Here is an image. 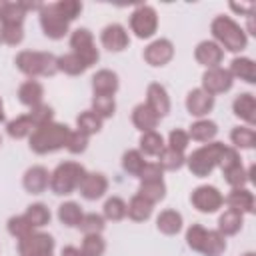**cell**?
Segmentation results:
<instances>
[{
	"mask_svg": "<svg viewBox=\"0 0 256 256\" xmlns=\"http://www.w3.org/2000/svg\"><path fill=\"white\" fill-rule=\"evenodd\" d=\"M244 256H256V254H254V252H246Z\"/></svg>",
	"mask_w": 256,
	"mask_h": 256,
	"instance_id": "58",
	"label": "cell"
},
{
	"mask_svg": "<svg viewBox=\"0 0 256 256\" xmlns=\"http://www.w3.org/2000/svg\"><path fill=\"white\" fill-rule=\"evenodd\" d=\"M222 150H224V144L222 142H208V144L196 148L186 158V164H188L190 172L194 176H198V178L208 176L218 166V160L222 156Z\"/></svg>",
	"mask_w": 256,
	"mask_h": 256,
	"instance_id": "6",
	"label": "cell"
},
{
	"mask_svg": "<svg viewBox=\"0 0 256 256\" xmlns=\"http://www.w3.org/2000/svg\"><path fill=\"white\" fill-rule=\"evenodd\" d=\"M82 218V208L78 202H64L58 206V220L64 224V226H78Z\"/></svg>",
	"mask_w": 256,
	"mask_h": 256,
	"instance_id": "36",
	"label": "cell"
},
{
	"mask_svg": "<svg viewBox=\"0 0 256 256\" xmlns=\"http://www.w3.org/2000/svg\"><path fill=\"white\" fill-rule=\"evenodd\" d=\"M84 176H86V168L82 164L72 162V160L62 162L50 174V190L54 194H60V196L72 194L74 190H78V186L84 180Z\"/></svg>",
	"mask_w": 256,
	"mask_h": 256,
	"instance_id": "5",
	"label": "cell"
},
{
	"mask_svg": "<svg viewBox=\"0 0 256 256\" xmlns=\"http://www.w3.org/2000/svg\"><path fill=\"white\" fill-rule=\"evenodd\" d=\"M22 38H24L22 26H0V44L16 46L22 42Z\"/></svg>",
	"mask_w": 256,
	"mask_h": 256,
	"instance_id": "49",
	"label": "cell"
},
{
	"mask_svg": "<svg viewBox=\"0 0 256 256\" xmlns=\"http://www.w3.org/2000/svg\"><path fill=\"white\" fill-rule=\"evenodd\" d=\"M126 216V202L118 196H112L104 202V218L112 220V222H118Z\"/></svg>",
	"mask_w": 256,
	"mask_h": 256,
	"instance_id": "44",
	"label": "cell"
},
{
	"mask_svg": "<svg viewBox=\"0 0 256 256\" xmlns=\"http://www.w3.org/2000/svg\"><path fill=\"white\" fill-rule=\"evenodd\" d=\"M42 98H44V88H42V84L38 80H32L30 78V80H26V82L20 84V88H18V100L24 106L34 108V106L42 104Z\"/></svg>",
	"mask_w": 256,
	"mask_h": 256,
	"instance_id": "23",
	"label": "cell"
},
{
	"mask_svg": "<svg viewBox=\"0 0 256 256\" xmlns=\"http://www.w3.org/2000/svg\"><path fill=\"white\" fill-rule=\"evenodd\" d=\"M172 56H174V46L166 38H158L144 48V60L150 66H164L172 60Z\"/></svg>",
	"mask_w": 256,
	"mask_h": 256,
	"instance_id": "13",
	"label": "cell"
},
{
	"mask_svg": "<svg viewBox=\"0 0 256 256\" xmlns=\"http://www.w3.org/2000/svg\"><path fill=\"white\" fill-rule=\"evenodd\" d=\"M242 224H244V214H240V212L228 208V210H224V212L220 214V218H218V232H220L222 236H234L236 232H240Z\"/></svg>",
	"mask_w": 256,
	"mask_h": 256,
	"instance_id": "27",
	"label": "cell"
},
{
	"mask_svg": "<svg viewBox=\"0 0 256 256\" xmlns=\"http://www.w3.org/2000/svg\"><path fill=\"white\" fill-rule=\"evenodd\" d=\"M92 90L94 96H114V92L118 90V76L112 70H98L92 76Z\"/></svg>",
	"mask_w": 256,
	"mask_h": 256,
	"instance_id": "21",
	"label": "cell"
},
{
	"mask_svg": "<svg viewBox=\"0 0 256 256\" xmlns=\"http://www.w3.org/2000/svg\"><path fill=\"white\" fill-rule=\"evenodd\" d=\"M236 164H240V154H238V150H236V148H230V146H224L222 156H220V160H218V166H220L222 172H224V170H228V168H232V166H236Z\"/></svg>",
	"mask_w": 256,
	"mask_h": 256,
	"instance_id": "52",
	"label": "cell"
},
{
	"mask_svg": "<svg viewBox=\"0 0 256 256\" xmlns=\"http://www.w3.org/2000/svg\"><path fill=\"white\" fill-rule=\"evenodd\" d=\"M210 30L216 44L228 52H242L248 44L246 32L230 16H216L210 24Z\"/></svg>",
	"mask_w": 256,
	"mask_h": 256,
	"instance_id": "2",
	"label": "cell"
},
{
	"mask_svg": "<svg viewBox=\"0 0 256 256\" xmlns=\"http://www.w3.org/2000/svg\"><path fill=\"white\" fill-rule=\"evenodd\" d=\"M92 112L102 120L114 116V112H116L114 96H94L92 98Z\"/></svg>",
	"mask_w": 256,
	"mask_h": 256,
	"instance_id": "40",
	"label": "cell"
},
{
	"mask_svg": "<svg viewBox=\"0 0 256 256\" xmlns=\"http://www.w3.org/2000/svg\"><path fill=\"white\" fill-rule=\"evenodd\" d=\"M162 174H164V170L156 162V164H144V168L138 174V178H140V182H160L162 180Z\"/></svg>",
	"mask_w": 256,
	"mask_h": 256,
	"instance_id": "53",
	"label": "cell"
},
{
	"mask_svg": "<svg viewBox=\"0 0 256 256\" xmlns=\"http://www.w3.org/2000/svg\"><path fill=\"white\" fill-rule=\"evenodd\" d=\"M80 194L86 198V200H98L104 196V192L108 190V180L104 174L100 172H86L84 180L80 182L78 186Z\"/></svg>",
	"mask_w": 256,
	"mask_h": 256,
	"instance_id": "15",
	"label": "cell"
},
{
	"mask_svg": "<svg viewBox=\"0 0 256 256\" xmlns=\"http://www.w3.org/2000/svg\"><path fill=\"white\" fill-rule=\"evenodd\" d=\"M54 4H56V10L68 22H72L74 18H78L80 12H82V2H78V0H60V2H54Z\"/></svg>",
	"mask_w": 256,
	"mask_h": 256,
	"instance_id": "48",
	"label": "cell"
},
{
	"mask_svg": "<svg viewBox=\"0 0 256 256\" xmlns=\"http://www.w3.org/2000/svg\"><path fill=\"white\" fill-rule=\"evenodd\" d=\"M158 164H160L162 170H180L186 164V156H184V152H178V150H172V148H164L158 154Z\"/></svg>",
	"mask_w": 256,
	"mask_h": 256,
	"instance_id": "35",
	"label": "cell"
},
{
	"mask_svg": "<svg viewBox=\"0 0 256 256\" xmlns=\"http://www.w3.org/2000/svg\"><path fill=\"white\" fill-rule=\"evenodd\" d=\"M24 16L26 12L20 6V2H4V8L0 12V22L2 26H22Z\"/></svg>",
	"mask_w": 256,
	"mask_h": 256,
	"instance_id": "31",
	"label": "cell"
},
{
	"mask_svg": "<svg viewBox=\"0 0 256 256\" xmlns=\"http://www.w3.org/2000/svg\"><path fill=\"white\" fill-rule=\"evenodd\" d=\"M70 132L72 130L66 124H60L54 120L44 126H38L30 134V150L36 154H48V152L60 150L68 144Z\"/></svg>",
	"mask_w": 256,
	"mask_h": 256,
	"instance_id": "1",
	"label": "cell"
},
{
	"mask_svg": "<svg viewBox=\"0 0 256 256\" xmlns=\"http://www.w3.org/2000/svg\"><path fill=\"white\" fill-rule=\"evenodd\" d=\"M232 82L234 78L230 76V72L226 68H208L202 76V90L208 92L210 96H216V94H222V92H228L232 88Z\"/></svg>",
	"mask_w": 256,
	"mask_h": 256,
	"instance_id": "12",
	"label": "cell"
},
{
	"mask_svg": "<svg viewBox=\"0 0 256 256\" xmlns=\"http://www.w3.org/2000/svg\"><path fill=\"white\" fill-rule=\"evenodd\" d=\"M230 76L232 78H240L248 84H254L256 82V66H254V60L252 58H246V56H238L230 62V68H228Z\"/></svg>",
	"mask_w": 256,
	"mask_h": 256,
	"instance_id": "24",
	"label": "cell"
},
{
	"mask_svg": "<svg viewBox=\"0 0 256 256\" xmlns=\"http://www.w3.org/2000/svg\"><path fill=\"white\" fill-rule=\"evenodd\" d=\"M82 254L84 256H102L106 250V242L100 234H86L82 240Z\"/></svg>",
	"mask_w": 256,
	"mask_h": 256,
	"instance_id": "43",
	"label": "cell"
},
{
	"mask_svg": "<svg viewBox=\"0 0 256 256\" xmlns=\"http://www.w3.org/2000/svg\"><path fill=\"white\" fill-rule=\"evenodd\" d=\"M46 256H52V254H46Z\"/></svg>",
	"mask_w": 256,
	"mask_h": 256,
	"instance_id": "60",
	"label": "cell"
},
{
	"mask_svg": "<svg viewBox=\"0 0 256 256\" xmlns=\"http://www.w3.org/2000/svg\"><path fill=\"white\" fill-rule=\"evenodd\" d=\"M190 202H192V206H194L196 210L210 214V212H216V210L224 204V196L220 194V190H218L216 186L204 184V186H198V188L192 190Z\"/></svg>",
	"mask_w": 256,
	"mask_h": 256,
	"instance_id": "11",
	"label": "cell"
},
{
	"mask_svg": "<svg viewBox=\"0 0 256 256\" xmlns=\"http://www.w3.org/2000/svg\"><path fill=\"white\" fill-rule=\"evenodd\" d=\"M6 132H8V136L20 140V138H26V136H30V134L34 132V124H32V120L28 118V114L16 116L14 120H10V122L6 124Z\"/></svg>",
	"mask_w": 256,
	"mask_h": 256,
	"instance_id": "33",
	"label": "cell"
},
{
	"mask_svg": "<svg viewBox=\"0 0 256 256\" xmlns=\"http://www.w3.org/2000/svg\"><path fill=\"white\" fill-rule=\"evenodd\" d=\"M216 134H218V126L212 120H196L188 130V138L196 142H212Z\"/></svg>",
	"mask_w": 256,
	"mask_h": 256,
	"instance_id": "29",
	"label": "cell"
},
{
	"mask_svg": "<svg viewBox=\"0 0 256 256\" xmlns=\"http://www.w3.org/2000/svg\"><path fill=\"white\" fill-rule=\"evenodd\" d=\"M4 120H6V116H4V104L0 100V122H4Z\"/></svg>",
	"mask_w": 256,
	"mask_h": 256,
	"instance_id": "56",
	"label": "cell"
},
{
	"mask_svg": "<svg viewBox=\"0 0 256 256\" xmlns=\"http://www.w3.org/2000/svg\"><path fill=\"white\" fill-rule=\"evenodd\" d=\"M56 66H58V72H64L68 76H78V74H82L88 68L82 62V58L78 54H74V52H68L64 56H58L56 58Z\"/></svg>",
	"mask_w": 256,
	"mask_h": 256,
	"instance_id": "30",
	"label": "cell"
},
{
	"mask_svg": "<svg viewBox=\"0 0 256 256\" xmlns=\"http://www.w3.org/2000/svg\"><path fill=\"white\" fill-rule=\"evenodd\" d=\"M62 256H84V254L76 246H66V248H62Z\"/></svg>",
	"mask_w": 256,
	"mask_h": 256,
	"instance_id": "55",
	"label": "cell"
},
{
	"mask_svg": "<svg viewBox=\"0 0 256 256\" xmlns=\"http://www.w3.org/2000/svg\"><path fill=\"white\" fill-rule=\"evenodd\" d=\"M76 126H78V132H82V134H86V136H92V134L100 132V128H102V118H98L92 110H86V112H80V114H78Z\"/></svg>",
	"mask_w": 256,
	"mask_h": 256,
	"instance_id": "34",
	"label": "cell"
},
{
	"mask_svg": "<svg viewBox=\"0 0 256 256\" xmlns=\"http://www.w3.org/2000/svg\"><path fill=\"white\" fill-rule=\"evenodd\" d=\"M100 40H102V46L108 48L110 52H120L130 42L128 32L122 24H108L100 34Z\"/></svg>",
	"mask_w": 256,
	"mask_h": 256,
	"instance_id": "16",
	"label": "cell"
},
{
	"mask_svg": "<svg viewBox=\"0 0 256 256\" xmlns=\"http://www.w3.org/2000/svg\"><path fill=\"white\" fill-rule=\"evenodd\" d=\"M230 140L236 148H254L256 146V132L250 126H238L230 132Z\"/></svg>",
	"mask_w": 256,
	"mask_h": 256,
	"instance_id": "37",
	"label": "cell"
},
{
	"mask_svg": "<svg viewBox=\"0 0 256 256\" xmlns=\"http://www.w3.org/2000/svg\"><path fill=\"white\" fill-rule=\"evenodd\" d=\"M152 208H154V204H150V202L144 200L140 194H136V196H132L130 202L126 204V214H128L134 222H144V220H148V218L152 216Z\"/></svg>",
	"mask_w": 256,
	"mask_h": 256,
	"instance_id": "28",
	"label": "cell"
},
{
	"mask_svg": "<svg viewBox=\"0 0 256 256\" xmlns=\"http://www.w3.org/2000/svg\"><path fill=\"white\" fill-rule=\"evenodd\" d=\"M54 250V238L44 232H30L18 240L20 256H46Z\"/></svg>",
	"mask_w": 256,
	"mask_h": 256,
	"instance_id": "10",
	"label": "cell"
},
{
	"mask_svg": "<svg viewBox=\"0 0 256 256\" xmlns=\"http://www.w3.org/2000/svg\"><path fill=\"white\" fill-rule=\"evenodd\" d=\"M138 194H140L144 200H148L150 204L160 202V200L166 196L164 180H160V182H142L140 188H138Z\"/></svg>",
	"mask_w": 256,
	"mask_h": 256,
	"instance_id": "39",
	"label": "cell"
},
{
	"mask_svg": "<svg viewBox=\"0 0 256 256\" xmlns=\"http://www.w3.org/2000/svg\"><path fill=\"white\" fill-rule=\"evenodd\" d=\"M0 144H2V138H0Z\"/></svg>",
	"mask_w": 256,
	"mask_h": 256,
	"instance_id": "59",
	"label": "cell"
},
{
	"mask_svg": "<svg viewBox=\"0 0 256 256\" xmlns=\"http://www.w3.org/2000/svg\"><path fill=\"white\" fill-rule=\"evenodd\" d=\"M164 138L162 134H158L156 130H150V132H142L140 136V150L148 156H158L162 150H164Z\"/></svg>",
	"mask_w": 256,
	"mask_h": 256,
	"instance_id": "32",
	"label": "cell"
},
{
	"mask_svg": "<svg viewBox=\"0 0 256 256\" xmlns=\"http://www.w3.org/2000/svg\"><path fill=\"white\" fill-rule=\"evenodd\" d=\"M230 8H232V10H236V12H244L246 16H250V14H252L254 4H252V2H248V4H234V2H232V4H230Z\"/></svg>",
	"mask_w": 256,
	"mask_h": 256,
	"instance_id": "54",
	"label": "cell"
},
{
	"mask_svg": "<svg viewBox=\"0 0 256 256\" xmlns=\"http://www.w3.org/2000/svg\"><path fill=\"white\" fill-rule=\"evenodd\" d=\"M16 68L24 72L30 78L36 76H54L58 72L56 56L50 52H38V50H22L16 54Z\"/></svg>",
	"mask_w": 256,
	"mask_h": 256,
	"instance_id": "4",
	"label": "cell"
},
{
	"mask_svg": "<svg viewBox=\"0 0 256 256\" xmlns=\"http://www.w3.org/2000/svg\"><path fill=\"white\" fill-rule=\"evenodd\" d=\"M224 180L232 188H244V184L248 182V174H246V168L242 166V162L232 166V168H228V170H224Z\"/></svg>",
	"mask_w": 256,
	"mask_h": 256,
	"instance_id": "47",
	"label": "cell"
},
{
	"mask_svg": "<svg viewBox=\"0 0 256 256\" xmlns=\"http://www.w3.org/2000/svg\"><path fill=\"white\" fill-rule=\"evenodd\" d=\"M144 156H142V152L140 150H128V152H124V156H122V168L128 172V174H132V176H138L140 172H142V168H144Z\"/></svg>",
	"mask_w": 256,
	"mask_h": 256,
	"instance_id": "41",
	"label": "cell"
},
{
	"mask_svg": "<svg viewBox=\"0 0 256 256\" xmlns=\"http://www.w3.org/2000/svg\"><path fill=\"white\" fill-rule=\"evenodd\" d=\"M232 110L250 128L256 124V98H254V94H250V92L238 94L236 100H234V104H232Z\"/></svg>",
	"mask_w": 256,
	"mask_h": 256,
	"instance_id": "20",
	"label": "cell"
},
{
	"mask_svg": "<svg viewBox=\"0 0 256 256\" xmlns=\"http://www.w3.org/2000/svg\"><path fill=\"white\" fill-rule=\"evenodd\" d=\"M188 144H190L188 132H184V130L176 128V130H172V132L168 134V148L178 150V152H184V150L188 148Z\"/></svg>",
	"mask_w": 256,
	"mask_h": 256,
	"instance_id": "50",
	"label": "cell"
},
{
	"mask_svg": "<svg viewBox=\"0 0 256 256\" xmlns=\"http://www.w3.org/2000/svg\"><path fill=\"white\" fill-rule=\"evenodd\" d=\"M22 184L30 194H40L50 186V174L44 166H32L24 172Z\"/></svg>",
	"mask_w": 256,
	"mask_h": 256,
	"instance_id": "19",
	"label": "cell"
},
{
	"mask_svg": "<svg viewBox=\"0 0 256 256\" xmlns=\"http://www.w3.org/2000/svg\"><path fill=\"white\" fill-rule=\"evenodd\" d=\"M158 116L146 106V104H138V106H134V110H132V124L138 128V130H142V132H150V130H154L156 126H158Z\"/></svg>",
	"mask_w": 256,
	"mask_h": 256,
	"instance_id": "25",
	"label": "cell"
},
{
	"mask_svg": "<svg viewBox=\"0 0 256 256\" xmlns=\"http://www.w3.org/2000/svg\"><path fill=\"white\" fill-rule=\"evenodd\" d=\"M130 28L138 38H150L158 28L156 10L148 4H140L130 16Z\"/></svg>",
	"mask_w": 256,
	"mask_h": 256,
	"instance_id": "9",
	"label": "cell"
},
{
	"mask_svg": "<svg viewBox=\"0 0 256 256\" xmlns=\"http://www.w3.org/2000/svg\"><path fill=\"white\" fill-rule=\"evenodd\" d=\"M194 56L196 60L206 66V68H216L220 62H222V56H224V50L214 42V40H202L196 50H194Z\"/></svg>",
	"mask_w": 256,
	"mask_h": 256,
	"instance_id": "18",
	"label": "cell"
},
{
	"mask_svg": "<svg viewBox=\"0 0 256 256\" xmlns=\"http://www.w3.org/2000/svg\"><path fill=\"white\" fill-rule=\"evenodd\" d=\"M70 48L74 54H78L82 58V62L90 68L92 64L98 62L100 54H98V48L94 44V36L88 28H76L70 36Z\"/></svg>",
	"mask_w": 256,
	"mask_h": 256,
	"instance_id": "8",
	"label": "cell"
},
{
	"mask_svg": "<svg viewBox=\"0 0 256 256\" xmlns=\"http://www.w3.org/2000/svg\"><path fill=\"white\" fill-rule=\"evenodd\" d=\"M2 8H4V0H0V12H2Z\"/></svg>",
	"mask_w": 256,
	"mask_h": 256,
	"instance_id": "57",
	"label": "cell"
},
{
	"mask_svg": "<svg viewBox=\"0 0 256 256\" xmlns=\"http://www.w3.org/2000/svg\"><path fill=\"white\" fill-rule=\"evenodd\" d=\"M146 106L158 118H162V116H166L170 112V98H168V92H166V88L162 84L152 82L148 86V90H146Z\"/></svg>",
	"mask_w": 256,
	"mask_h": 256,
	"instance_id": "14",
	"label": "cell"
},
{
	"mask_svg": "<svg viewBox=\"0 0 256 256\" xmlns=\"http://www.w3.org/2000/svg\"><path fill=\"white\" fill-rule=\"evenodd\" d=\"M68 20L56 10V4H42L40 8V26L44 34L52 40H60L68 34Z\"/></svg>",
	"mask_w": 256,
	"mask_h": 256,
	"instance_id": "7",
	"label": "cell"
},
{
	"mask_svg": "<svg viewBox=\"0 0 256 256\" xmlns=\"http://www.w3.org/2000/svg\"><path fill=\"white\" fill-rule=\"evenodd\" d=\"M24 216L28 218V222H30L34 228H42V226H46V224L50 222V210H48V206L42 204V202L30 204V206L26 208V214H24Z\"/></svg>",
	"mask_w": 256,
	"mask_h": 256,
	"instance_id": "38",
	"label": "cell"
},
{
	"mask_svg": "<svg viewBox=\"0 0 256 256\" xmlns=\"http://www.w3.org/2000/svg\"><path fill=\"white\" fill-rule=\"evenodd\" d=\"M78 228L84 232V234H100L104 230V216L96 214V212H88V214H82L80 222H78Z\"/></svg>",
	"mask_w": 256,
	"mask_h": 256,
	"instance_id": "42",
	"label": "cell"
},
{
	"mask_svg": "<svg viewBox=\"0 0 256 256\" xmlns=\"http://www.w3.org/2000/svg\"><path fill=\"white\" fill-rule=\"evenodd\" d=\"M86 146H88V136H86V134H82V132H78V130L70 132V138H68V144H66L68 152L80 154V152L86 150Z\"/></svg>",
	"mask_w": 256,
	"mask_h": 256,
	"instance_id": "51",
	"label": "cell"
},
{
	"mask_svg": "<svg viewBox=\"0 0 256 256\" xmlns=\"http://www.w3.org/2000/svg\"><path fill=\"white\" fill-rule=\"evenodd\" d=\"M186 242L194 252L204 256H220L226 250V236L218 230H206L202 224H192L186 230Z\"/></svg>",
	"mask_w": 256,
	"mask_h": 256,
	"instance_id": "3",
	"label": "cell"
},
{
	"mask_svg": "<svg viewBox=\"0 0 256 256\" xmlns=\"http://www.w3.org/2000/svg\"><path fill=\"white\" fill-rule=\"evenodd\" d=\"M156 226L162 234L174 236L182 230V214L176 212V210H162L156 218Z\"/></svg>",
	"mask_w": 256,
	"mask_h": 256,
	"instance_id": "26",
	"label": "cell"
},
{
	"mask_svg": "<svg viewBox=\"0 0 256 256\" xmlns=\"http://www.w3.org/2000/svg\"><path fill=\"white\" fill-rule=\"evenodd\" d=\"M8 232L20 240V238L28 236L30 232H34V226L28 222V218H26L24 214H22V216H12V218L8 220Z\"/></svg>",
	"mask_w": 256,
	"mask_h": 256,
	"instance_id": "45",
	"label": "cell"
},
{
	"mask_svg": "<svg viewBox=\"0 0 256 256\" xmlns=\"http://www.w3.org/2000/svg\"><path fill=\"white\" fill-rule=\"evenodd\" d=\"M214 108V96H210L208 92H204L202 88H194L192 92H188L186 96V110L192 116H206L210 110Z\"/></svg>",
	"mask_w": 256,
	"mask_h": 256,
	"instance_id": "17",
	"label": "cell"
},
{
	"mask_svg": "<svg viewBox=\"0 0 256 256\" xmlns=\"http://www.w3.org/2000/svg\"><path fill=\"white\" fill-rule=\"evenodd\" d=\"M226 204L230 210H236L240 214H252L254 212V194L248 188H232L226 196Z\"/></svg>",
	"mask_w": 256,
	"mask_h": 256,
	"instance_id": "22",
	"label": "cell"
},
{
	"mask_svg": "<svg viewBox=\"0 0 256 256\" xmlns=\"http://www.w3.org/2000/svg\"><path fill=\"white\" fill-rule=\"evenodd\" d=\"M52 116H54V110H52L48 104H44V102L38 104V106H34V108H30V112H28V118L32 120L34 128L52 122Z\"/></svg>",
	"mask_w": 256,
	"mask_h": 256,
	"instance_id": "46",
	"label": "cell"
}]
</instances>
